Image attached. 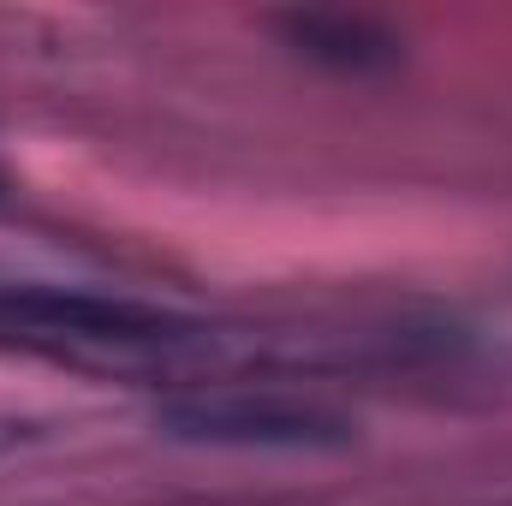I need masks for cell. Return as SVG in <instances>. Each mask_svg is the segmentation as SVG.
Returning a JSON list of instances; mask_svg holds the SVG:
<instances>
[{
  "label": "cell",
  "instance_id": "3957f363",
  "mask_svg": "<svg viewBox=\"0 0 512 506\" xmlns=\"http://www.w3.org/2000/svg\"><path fill=\"white\" fill-rule=\"evenodd\" d=\"M280 36L304 60L334 66V72H387V66H399V36L376 18H358V12H286Z\"/></svg>",
  "mask_w": 512,
  "mask_h": 506
},
{
  "label": "cell",
  "instance_id": "277c9868",
  "mask_svg": "<svg viewBox=\"0 0 512 506\" xmlns=\"http://www.w3.org/2000/svg\"><path fill=\"white\" fill-rule=\"evenodd\" d=\"M0 185H6V179H0Z\"/></svg>",
  "mask_w": 512,
  "mask_h": 506
},
{
  "label": "cell",
  "instance_id": "6da1fadb",
  "mask_svg": "<svg viewBox=\"0 0 512 506\" xmlns=\"http://www.w3.org/2000/svg\"><path fill=\"white\" fill-rule=\"evenodd\" d=\"M161 429L173 441H209V447H280V453H316L346 447L352 429L316 405L286 399H251V393H197L173 399L161 411Z\"/></svg>",
  "mask_w": 512,
  "mask_h": 506
},
{
  "label": "cell",
  "instance_id": "7a4b0ae2",
  "mask_svg": "<svg viewBox=\"0 0 512 506\" xmlns=\"http://www.w3.org/2000/svg\"><path fill=\"white\" fill-rule=\"evenodd\" d=\"M0 316L48 328V334H72V340H167L179 334L173 316L143 310V304H108V298H60V292H12L0 298Z\"/></svg>",
  "mask_w": 512,
  "mask_h": 506
}]
</instances>
